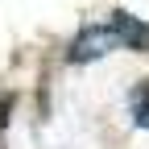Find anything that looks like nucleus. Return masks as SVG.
Wrapping results in <instances>:
<instances>
[{
	"mask_svg": "<svg viewBox=\"0 0 149 149\" xmlns=\"http://www.w3.org/2000/svg\"><path fill=\"white\" fill-rule=\"evenodd\" d=\"M116 46H120V37L112 25H91L70 42V62H91V58H100V54L116 50Z\"/></svg>",
	"mask_w": 149,
	"mask_h": 149,
	"instance_id": "1",
	"label": "nucleus"
},
{
	"mask_svg": "<svg viewBox=\"0 0 149 149\" xmlns=\"http://www.w3.org/2000/svg\"><path fill=\"white\" fill-rule=\"evenodd\" d=\"M108 25L116 29V37H120V46H133V50H145L149 46V25H141L137 17H128V13H112L108 17Z\"/></svg>",
	"mask_w": 149,
	"mask_h": 149,
	"instance_id": "2",
	"label": "nucleus"
},
{
	"mask_svg": "<svg viewBox=\"0 0 149 149\" xmlns=\"http://www.w3.org/2000/svg\"><path fill=\"white\" fill-rule=\"evenodd\" d=\"M133 120H137L141 128H149V83H141V87L133 91Z\"/></svg>",
	"mask_w": 149,
	"mask_h": 149,
	"instance_id": "3",
	"label": "nucleus"
}]
</instances>
